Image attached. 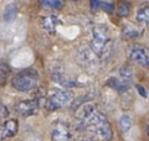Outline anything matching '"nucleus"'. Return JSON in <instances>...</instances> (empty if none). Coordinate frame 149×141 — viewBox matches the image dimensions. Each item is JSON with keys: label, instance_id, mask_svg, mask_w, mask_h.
Segmentation results:
<instances>
[{"label": "nucleus", "instance_id": "1", "mask_svg": "<svg viewBox=\"0 0 149 141\" xmlns=\"http://www.w3.org/2000/svg\"><path fill=\"white\" fill-rule=\"evenodd\" d=\"M74 131L85 133L98 141H112L114 138L113 125L107 115L96 104H83L78 108L73 121Z\"/></svg>", "mask_w": 149, "mask_h": 141}, {"label": "nucleus", "instance_id": "2", "mask_svg": "<svg viewBox=\"0 0 149 141\" xmlns=\"http://www.w3.org/2000/svg\"><path fill=\"white\" fill-rule=\"evenodd\" d=\"M9 84L19 93H34L41 86L40 72L34 67L21 69L11 74Z\"/></svg>", "mask_w": 149, "mask_h": 141}, {"label": "nucleus", "instance_id": "3", "mask_svg": "<svg viewBox=\"0 0 149 141\" xmlns=\"http://www.w3.org/2000/svg\"><path fill=\"white\" fill-rule=\"evenodd\" d=\"M73 92L68 89H52L44 94L41 99V105L47 111H56L65 109L73 102Z\"/></svg>", "mask_w": 149, "mask_h": 141}, {"label": "nucleus", "instance_id": "4", "mask_svg": "<svg viewBox=\"0 0 149 141\" xmlns=\"http://www.w3.org/2000/svg\"><path fill=\"white\" fill-rule=\"evenodd\" d=\"M91 51L96 57L104 58L109 55L112 48V40L106 27L95 26L92 29V40H91Z\"/></svg>", "mask_w": 149, "mask_h": 141}, {"label": "nucleus", "instance_id": "5", "mask_svg": "<svg viewBox=\"0 0 149 141\" xmlns=\"http://www.w3.org/2000/svg\"><path fill=\"white\" fill-rule=\"evenodd\" d=\"M128 62L142 69H149V47L141 42H130L125 50Z\"/></svg>", "mask_w": 149, "mask_h": 141}, {"label": "nucleus", "instance_id": "6", "mask_svg": "<svg viewBox=\"0 0 149 141\" xmlns=\"http://www.w3.org/2000/svg\"><path fill=\"white\" fill-rule=\"evenodd\" d=\"M41 105L40 98H32V99H22L14 104V111L21 118H31L40 114Z\"/></svg>", "mask_w": 149, "mask_h": 141}, {"label": "nucleus", "instance_id": "7", "mask_svg": "<svg viewBox=\"0 0 149 141\" xmlns=\"http://www.w3.org/2000/svg\"><path fill=\"white\" fill-rule=\"evenodd\" d=\"M74 128L72 124L66 121H56L50 129V140L51 141H73L74 139Z\"/></svg>", "mask_w": 149, "mask_h": 141}, {"label": "nucleus", "instance_id": "8", "mask_svg": "<svg viewBox=\"0 0 149 141\" xmlns=\"http://www.w3.org/2000/svg\"><path fill=\"white\" fill-rule=\"evenodd\" d=\"M19 133V120L14 118L0 121V141H6L11 138H15Z\"/></svg>", "mask_w": 149, "mask_h": 141}, {"label": "nucleus", "instance_id": "9", "mask_svg": "<svg viewBox=\"0 0 149 141\" xmlns=\"http://www.w3.org/2000/svg\"><path fill=\"white\" fill-rule=\"evenodd\" d=\"M144 29L139 24L133 22H124L122 26V35L127 40H137L143 36Z\"/></svg>", "mask_w": 149, "mask_h": 141}, {"label": "nucleus", "instance_id": "10", "mask_svg": "<svg viewBox=\"0 0 149 141\" xmlns=\"http://www.w3.org/2000/svg\"><path fill=\"white\" fill-rule=\"evenodd\" d=\"M40 24L41 26H42V29L49 32V34L54 35L56 32V29H57V26L61 24V20L54 15V14H50V15H46V16H42L40 19Z\"/></svg>", "mask_w": 149, "mask_h": 141}, {"label": "nucleus", "instance_id": "11", "mask_svg": "<svg viewBox=\"0 0 149 141\" xmlns=\"http://www.w3.org/2000/svg\"><path fill=\"white\" fill-rule=\"evenodd\" d=\"M136 21L143 29H149V4L138 8L136 14Z\"/></svg>", "mask_w": 149, "mask_h": 141}, {"label": "nucleus", "instance_id": "12", "mask_svg": "<svg viewBox=\"0 0 149 141\" xmlns=\"http://www.w3.org/2000/svg\"><path fill=\"white\" fill-rule=\"evenodd\" d=\"M90 8L92 11L104 10L107 12H113L116 10L114 4L108 3V1H103V0H90Z\"/></svg>", "mask_w": 149, "mask_h": 141}, {"label": "nucleus", "instance_id": "13", "mask_svg": "<svg viewBox=\"0 0 149 141\" xmlns=\"http://www.w3.org/2000/svg\"><path fill=\"white\" fill-rule=\"evenodd\" d=\"M40 6L44 10H61L63 6V1L62 0H39Z\"/></svg>", "mask_w": 149, "mask_h": 141}, {"label": "nucleus", "instance_id": "14", "mask_svg": "<svg viewBox=\"0 0 149 141\" xmlns=\"http://www.w3.org/2000/svg\"><path fill=\"white\" fill-rule=\"evenodd\" d=\"M11 72L5 63H0V86L4 87L6 83L10 82Z\"/></svg>", "mask_w": 149, "mask_h": 141}, {"label": "nucleus", "instance_id": "15", "mask_svg": "<svg viewBox=\"0 0 149 141\" xmlns=\"http://www.w3.org/2000/svg\"><path fill=\"white\" fill-rule=\"evenodd\" d=\"M116 11H117L119 17H128L130 15V11H132V5L128 1H124L123 0V1H120L117 5Z\"/></svg>", "mask_w": 149, "mask_h": 141}, {"label": "nucleus", "instance_id": "16", "mask_svg": "<svg viewBox=\"0 0 149 141\" xmlns=\"http://www.w3.org/2000/svg\"><path fill=\"white\" fill-rule=\"evenodd\" d=\"M130 128H132V118H130L128 114H124L119 118V129L125 133L128 131Z\"/></svg>", "mask_w": 149, "mask_h": 141}, {"label": "nucleus", "instance_id": "17", "mask_svg": "<svg viewBox=\"0 0 149 141\" xmlns=\"http://www.w3.org/2000/svg\"><path fill=\"white\" fill-rule=\"evenodd\" d=\"M8 118H10V110H9V108L0 100V121L5 120Z\"/></svg>", "mask_w": 149, "mask_h": 141}, {"label": "nucleus", "instance_id": "18", "mask_svg": "<svg viewBox=\"0 0 149 141\" xmlns=\"http://www.w3.org/2000/svg\"><path fill=\"white\" fill-rule=\"evenodd\" d=\"M143 139L144 141H149V113L143 120Z\"/></svg>", "mask_w": 149, "mask_h": 141}, {"label": "nucleus", "instance_id": "19", "mask_svg": "<svg viewBox=\"0 0 149 141\" xmlns=\"http://www.w3.org/2000/svg\"><path fill=\"white\" fill-rule=\"evenodd\" d=\"M15 14H16L15 6L14 5H8L6 9H5V12H4V17H5V20L10 21L11 19L15 17Z\"/></svg>", "mask_w": 149, "mask_h": 141}, {"label": "nucleus", "instance_id": "20", "mask_svg": "<svg viewBox=\"0 0 149 141\" xmlns=\"http://www.w3.org/2000/svg\"><path fill=\"white\" fill-rule=\"evenodd\" d=\"M73 141H98L96 138L93 136L88 135V134H85V133H77V136H74Z\"/></svg>", "mask_w": 149, "mask_h": 141}, {"label": "nucleus", "instance_id": "21", "mask_svg": "<svg viewBox=\"0 0 149 141\" xmlns=\"http://www.w3.org/2000/svg\"><path fill=\"white\" fill-rule=\"evenodd\" d=\"M72 1H80V0H72Z\"/></svg>", "mask_w": 149, "mask_h": 141}, {"label": "nucleus", "instance_id": "22", "mask_svg": "<svg viewBox=\"0 0 149 141\" xmlns=\"http://www.w3.org/2000/svg\"><path fill=\"white\" fill-rule=\"evenodd\" d=\"M117 141H123V140H117Z\"/></svg>", "mask_w": 149, "mask_h": 141}, {"label": "nucleus", "instance_id": "23", "mask_svg": "<svg viewBox=\"0 0 149 141\" xmlns=\"http://www.w3.org/2000/svg\"><path fill=\"white\" fill-rule=\"evenodd\" d=\"M17 141H21V140H17Z\"/></svg>", "mask_w": 149, "mask_h": 141}]
</instances>
